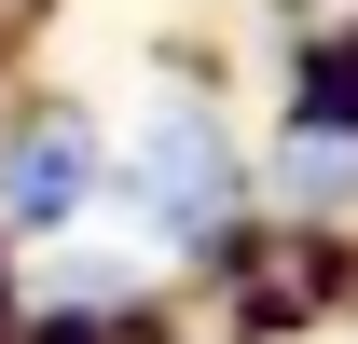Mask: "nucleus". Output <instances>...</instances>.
Instances as JSON below:
<instances>
[{
  "label": "nucleus",
  "instance_id": "1",
  "mask_svg": "<svg viewBox=\"0 0 358 344\" xmlns=\"http://www.w3.org/2000/svg\"><path fill=\"white\" fill-rule=\"evenodd\" d=\"M124 179H138V234L166 248V234H207V220L234 207V138L193 110V96H152L124 138Z\"/></svg>",
  "mask_w": 358,
  "mask_h": 344
},
{
  "label": "nucleus",
  "instance_id": "4",
  "mask_svg": "<svg viewBox=\"0 0 358 344\" xmlns=\"http://www.w3.org/2000/svg\"><path fill=\"white\" fill-rule=\"evenodd\" d=\"M275 193H289V207H345V138H331V124H303V138H289V179H275Z\"/></svg>",
  "mask_w": 358,
  "mask_h": 344
},
{
  "label": "nucleus",
  "instance_id": "3",
  "mask_svg": "<svg viewBox=\"0 0 358 344\" xmlns=\"http://www.w3.org/2000/svg\"><path fill=\"white\" fill-rule=\"evenodd\" d=\"M152 234H55V248H28V275H42L55 303H96V289H138V275H152Z\"/></svg>",
  "mask_w": 358,
  "mask_h": 344
},
{
  "label": "nucleus",
  "instance_id": "2",
  "mask_svg": "<svg viewBox=\"0 0 358 344\" xmlns=\"http://www.w3.org/2000/svg\"><path fill=\"white\" fill-rule=\"evenodd\" d=\"M83 193H96V138H83V124L42 110V124L0 138V220H14V234H69Z\"/></svg>",
  "mask_w": 358,
  "mask_h": 344
}]
</instances>
